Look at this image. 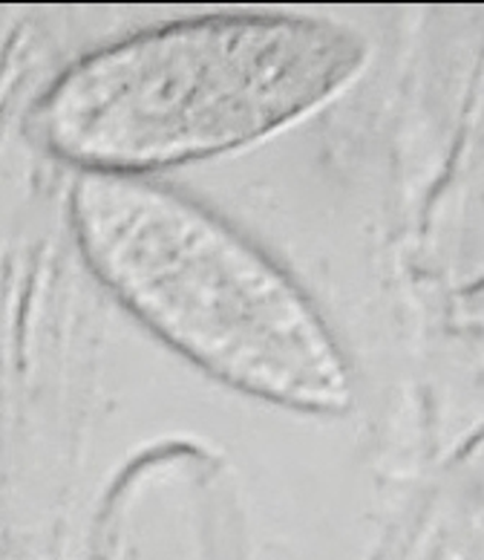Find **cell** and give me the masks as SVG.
I'll list each match as a JSON object with an SVG mask.
<instances>
[{
  "label": "cell",
  "mask_w": 484,
  "mask_h": 560,
  "mask_svg": "<svg viewBox=\"0 0 484 560\" xmlns=\"http://www.w3.org/2000/svg\"><path fill=\"white\" fill-rule=\"evenodd\" d=\"M361 44L297 15H208L81 58L33 130L84 174L139 176L269 137L350 81Z\"/></svg>",
  "instance_id": "1"
},
{
  "label": "cell",
  "mask_w": 484,
  "mask_h": 560,
  "mask_svg": "<svg viewBox=\"0 0 484 560\" xmlns=\"http://www.w3.org/2000/svg\"><path fill=\"white\" fill-rule=\"evenodd\" d=\"M72 223L113 295L205 373L286 408H346L350 373L326 324L220 217L142 176L84 174Z\"/></svg>",
  "instance_id": "2"
}]
</instances>
